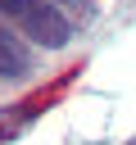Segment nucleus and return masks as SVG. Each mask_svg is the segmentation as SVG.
<instances>
[{
  "label": "nucleus",
  "instance_id": "nucleus-1",
  "mask_svg": "<svg viewBox=\"0 0 136 145\" xmlns=\"http://www.w3.org/2000/svg\"><path fill=\"white\" fill-rule=\"evenodd\" d=\"M0 14H5L23 36H32V41L45 45V50H59V45L73 41V23H68L50 0H0Z\"/></svg>",
  "mask_w": 136,
  "mask_h": 145
},
{
  "label": "nucleus",
  "instance_id": "nucleus-2",
  "mask_svg": "<svg viewBox=\"0 0 136 145\" xmlns=\"http://www.w3.org/2000/svg\"><path fill=\"white\" fill-rule=\"evenodd\" d=\"M27 72V45L0 23V77H23Z\"/></svg>",
  "mask_w": 136,
  "mask_h": 145
}]
</instances>
